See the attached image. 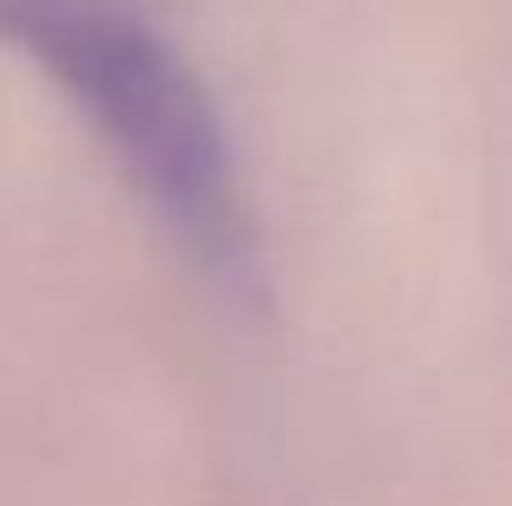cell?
<instances>
[{"label":"cell","mask_w":512,"mask_h":506,"mask_svg":"<svg viewBox=\"0 0 512 506\" xmlns=\"http://www.w3.org/2000/svg\"><path fill=\"white\" fill-rule=\"evenodd\" d=\"M0 39L39 59L85 111L130 59L156 46V26L130 0H0Z\"/></svg>","instance_id":"obj_1"}]
</instances>
